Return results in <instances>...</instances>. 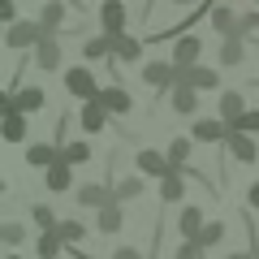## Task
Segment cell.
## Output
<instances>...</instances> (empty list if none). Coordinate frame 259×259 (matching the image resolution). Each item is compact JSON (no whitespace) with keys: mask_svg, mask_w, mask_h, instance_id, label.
<instances>
[{"mask_svg":"<svg viewBox=\"0 0 259 259\" xmlns=\"http://www.w3.org/2000/svg\"><path fill=\"white\" fill-rule=\"evenodd\" d=\"M65 91H69V95H78V100H87V104H95V100L104 95V87L95 82V74L87 69V65H74V69L65 74Z\"/></svg>","mask_w":259,"mask_h":259,"instance_id":"6da1fadb","label":"cell"},{"mask_svg":"<svg viewBox=\"0 0 259 259\" xmlns=\"http://www.w3.org/2000/svg\"><path fill=\"white\" fill-rule=\"evenodd\" d=\"M177 69V65H173ZM173 87H190V91H212V87H221V74L216 69H207V65H194V69H177Z\"/></svg>","mask_w":259,"mask_h":259,"instance_id":"7a4b0ae2","label":"cell"},{"mask_svg":"<svg viewBox=\"0 0 259 259\" xmlns=\"http://www.w3.org/2000/svg\"><path fill=\"white\" fill-rule=\"evenodd\" d=\"M48 104V95L39 91V87H22V91H13L9 100H5V112H22V117H30V112H39Z\"/></svg>","mask_w":259,"mask_h":259,"instance_id":"3957f363","label":"cell"},{"mask_svg":"<svg viewBox=\"0 0 259 259\" xmlns=\"http://www.w3.org/2000/svg\"><path fill=\"white\" fill-rule=\"evenodd\" d=\"M134 164H139V177L147 173V177H160V182H164V177L173 173V164H168V156H164V151H156V147H143L139 156H134Z\"/></svg>","mask_w":259,"mask_h":259,"instance_id":"277c9868","label":"cell"},{"mask_svg":"<svg viewBox=\"0 0 259 259\" xmlns=\"http://www.w3.org/2000/svg\"><path fill=\"white\" fill-rule=\"evenodd\" d=\"M100 22H104V35L108 39H121L125 35V5H121V0H104L100 5Z\"/></svg>","mask_w":259,"mask_h":259,"instance_id":"5b68a950","label":"cell"},{"mask_svg":"<svg viewBox=\"0 0 259 259\" xmlns=\"http://www.w3.org/2000/svg\"><path fill=\"white\" fill-rule=\"evenodd\" d=\"M74 199H78L82 207H95V212H104V207L112 203V190H108L104 182H82V186L74 190Z\"/></svg>","mask_w":259,"mask_h":259,"instance_id":"8992f818","label":"cell"},{"mask_svg":"<svg viewBox=\"0 0 259 259\" xmlns=\"http://www.w3.org/2000/svg\"><path fill=\"white\" fill-rule=\"evenodd\" d=\"M199 52H203L199 35H182V39H173V65H177V69H194V65H199Z\"/></svg>","mask_w":259,"mask_h":259,"instance_id":"52a82bcc","label":"cell"},{"mask_svg":"<svg viewBox=\"0 0 259 259\" xmlns=\"http://www.w3.org/2000/svg\"><path fill=\"white\" fill-rule=\"evenodd\" d=\"M5 44H9L13 52H22V48H39V22H13V26L5 30Z\"/></svg>","mask_w":259,"mask_h":259,"instance_id":"ba28073f","label":"cell"},{"mask_svg":"<svg viewBox=\"0 0 259 259\" xmlns=\"http://www.w3.org/2000/svg\"><path fill=\"white\" fill-rule=\"evenodd\" d=\"M207 18H212V30H216V35H225V39H242V18L229 9V5H216Z\"/></svg>","mask_w":259,"mask_h":259,"instance_id":"9c48e42d","label":"cell"},{"mask_svg":"<svg viewBox=\"0 0 259 259\" xmlns=\"http://www.w3.org/2000/svg\"><path fill=\"white\" fill-rule=\"evenodd\" d=\"M246 112H250V108H246V100H242V91H225V95H221V121L229 125V134L242 125Z\"/></svg>","mask_w":259,"mask_h":259,"instance_id":"30bf717a","label":"cell"},{"mask_svg":"<svg viewBox=\"0 0 259 259\" xmlns=\"http://www.w3.org/2000/svg\"><path fill=\"white\" fill-rule=\"evenodd\" d=\"M173 78H177L173 61H147V65H143V82H147V87H156V91L173 87Z\"/></svg>","mask_w":259,"mask_h":259,"instance_id":"8fae6325","label":"cell"},{"mask_svg":"<svg viewBox=\"0 0 259 259\" xmlns=\"http://www.w3.org/2000/svg\"><path fill=\"white\" fill-rule=\"evenodd\" d=\"M26 164L48 173L52 164H61V147H56V143H30V147H26Z\"/></svg>","mask_w":259,"mask_h":259,"instance_id":"7c38bea8","label":"cell"},{"mask_svg":"<svg viewBox=\"0 0 259 259\" xmlns=\"http://www.w3.org/2000/svg\"><path fill=\"white\" fill-rule=\"evenodd\" d=\"M190 139H194V143H221V139L229 143V125H225V121H207V117H203V121H194V125H190Z\"/></svg>","mask_w":259,"mask_h":259,"instance_id":"4fadbf2b","label":"cell"},{"mask_svg":"<svg viewBox=\"0 0 259 259\" xmlns=\"http://www.w3.org/2000/svg\"><path fill=\"white\" fill-rule=\"evenodd\" d=\"M203 229H207V225H203V212H199V207H186V212L177 216V233H182L186 242H199Z\"/></svg>","mask_w":259,"mask_h":259,"instance_id":"5bb4252c","label":"cell"},{"mask_svg":"<svg viewBox=\"0 0 259 259\" xmlns=\"http://www.w3.org/2000/svg\"><path fill=\"white\" fill-rule=\"evenodd\" d=\"M48 190H52V194H69V190H78V186H74V168L65 164V160L48 168Z\"/></svg>","mask_w":259,"mask_h":259,"instance_id":"9a60e30c","label":"cell"},{"mask_svg":"<svg viewBox=\"0 0 259 259\" xmlns=\"http://www.w3.org/2000/svg\"><path fill=\"white\" fill-rule=\"evenodd\" d=\"M100 104H104V108H108V117H125V112H130V95L121 91L117 82H112V87H104Z\"/></svg>","mask_w":259,"mask_h":259,"instance_id":"2e32d148","label":"cell"},{"mask_svg":"<svg viewBox=\"0 0 259 259\" xmlns=\"http://www.w3.org/2000/svg\"><path fill=\"white\" fill-rule=\"evenodd\" d=\"M78 121H82V130H87V134H100V130L108 125V108H104V104L95 100V104H87V108H82V117H78Z\"/></svg>","mask_w":259,"mask_h":259,"instance_id":"e0dca14e","label":"cell"},{"mask_svg":"<svg viewBox=\"0 0 259 259\" xmlns=\"http://www.w3.org/2000/svg\"><path fill=\"white\" fill-rule=\"evenodd\" d=\"M112 56H117V61H125V65H139L143 44H139V39H130V35H121V39H112Z\"/></svg>","mask_w":259,"mask_h":259,"instance_id":"ac0fdd59","label":"cell"},{"mask_svg":"<svg viewBox=\"0 0 259 259\" xmlns=\"http://www.w3.org/2000/svg\"><path fill=\"white\" fill-rule=\"evenodd\" d=\"M229 156L242 160V164L259 160V151H255V143H250V134H229Z\"/></svg>","mask_w":259,"mask_h":259,"instance_id":"d6986e66","label":"cell"},{"mask_svg":"<svg viewBox=\"0 0 259 259\" xmlns=\"http://www.w3.org/2000/svg\"><path fill=\"white\" fill-rule=\"evenodd\" d=\"M182 194H186V177H182V168H173V173L160 182V199H164V203H177Z\"/></svg>","mask_w":259,"mask_h":259,"instance_id":"ffe728a7","label":"cell"},{"mask_svg":"<svg viewBox=\"0 0 259 259\" xmlns=\"http://www.w3.org/2000/svg\"><path fill=\"white\" fill-rule=\"evenodd\" d=\"M143 194V177H121L112 186V203H130V199H139Z\"/></svg>","mask_w":259,"mask_h":259,"instance_id":"44dd1931","label":"cell"},{"mask_svg":"<svg viewBox=\"0 0 259 259\" xmlns=\"http://www.w3.org/2000/svg\"><path fill=\"white\" fill-rule=\"evenodd\" d=\"M194 108H199V91H190V87H173V112L190 117Z\"/></svg>","mask_w":259,"mask_h":259,"instance_id":"7402d4cb","label":"cell"},{"mask_svg":"<svg viewBox=\"0 0 259 259\" xmlns=\"http://www.w3.org/2000/svg\"><path fill=\"white\" fill-rule=\"evenodd\" d=\"M121 225H125V216H121V203H108V207L100 212V221H95V229H100V233H117Z\"/></svg>","mask_w":259,"mask_h":259,"instance_id":"603a6c76","label":"cell"},{"mask_svg":"<svg viewBox=\"0 0 259 259\" xmlns=\"http://www.w3.org/2000/svg\"><path fill=\"white\" fill-rule=\"evenodd\" d=\"M61 22H65V5H61V0H48L44 13H39V26H44V30H61Z\"/></svg>","mask_w":259,"mask_h":259,"instance_id":"cb8c5ba5","label":"cell"},{"mask_svg":"<svg viewBox=\"0 0 259 259\" xmlns=\"http://www.w3.org/2000/svg\"><path fill=\"white\" fill-rule=\"evenodd\" d=\"M35 61H39V69H61V44H39L35 48Z\"/></svg>","mask_w":259,"mask_h":259,"instance_id":"d4e9b609","label":"cell"},{"mask_svg":"<svg viewBox=\"0 0 259 259\" xmlns=\"http://www.w3.org/2000/svg\"><path fill=\"white\" fill-rule=\"evenodd\" d=\"M246 61V39H225L221 44V65H242Z\"/></svg>","mask_w":259,"mask_h":259,"instance_id":"484cf974","label":"cell"},{"mask_svg":"<svg viewBox=\"0 0 259 259\" xmlns=\"http://www.w3.org/2000/svg\"><path fill=\"white\" fill-rule=\"evenodd\" d=\"M35 250H39V259H56L65 250V242H61V233H39V242H35Z\"/></svg>","mask_w":259,"mask_h":259,"instance_id":"4316f807","label":"cell"},{"mask_svg":"<svg viewBox=\"0 0 259 259\" xmlns=\"http://www.w3.org/2000/svg\"><path fill=\"white\" fill-rule=\"evenodd\" d=\"M26 139V117L22 112H5V143H22Z\"/></svg>","mask_w":259,"mask_h":259,"instance_id":"83f0119b","label":"cell"},{"mask_svg":"<svg viewBox=\"0 0 259 259\" xmlns=\"http://www.w3.org/2000/svg\"><path fill=\"white\" fill-rule=\"evenodd\" d=\"M61 160H65L69 168H78V164L91 160V147H87V143H65V147H61Z\"/></svg>","mask_w":259,"mask_h":259,"instance_id":"f1b7e54d","label":"cell"},{"mask_svg":"<svg viewBox=\"0 0 259 259\" xmlns=\"http://www.w3.org/2000/svg\"><path fill=\"white\" fill-rule=\"evenodd\" d=\"M82 56H87V61H108V56H112V39H108V35H100V39H87Z\"/></svg>","mask_w":259,"mask_h":259,"instance_id":"f546056e","label":"cell"},{"mask_svg":"<svg viewBox=\"0 0 259 259\" xmlns=\"http://www.w3.org/2000/svg\"><path fill=\"white\" fill-rule=\"evenodd\" d=\"M56 233H61L65 246H78V242L87 238V225H78V221H61V225H56Z\"/></svg>","mask_w":259,"mask_h":259,"instance_id":"4dcf8cb0","label":"cell"},{"mask_svg":"<svg viewBox=\"0 0 259 259\" xmlns=\"http://www.w3.org/2000/svg\"><path fill=\"white\" fill-rule=\"evenodd\" d=\"M164 156H168V164H173V168H186V160H190V139H173Z\"/></svg>","mask_w":259,"mask_h":259,"instance_id":"1f68e13d","label":"cell"},{"mask_svg":"<svg viewBox=\"0 0 259 259\" xmlns=\"http://www.w3.org/2000/svg\"><path fill=\"white\" fill-rule=\"evenodd\" d=\"M30 216H35V229H39V233H52L56 225H61V221L52 216V207H44V203H35V207H30Z\"/></svg>","mask_w":259,"mask_h":259,"instance_id":"d6a6232c","label":"cell"},{"mask_svg":"<svg viewBox=\"0 0 259 259\" xmlns=\"http://www.w3.org/2000/svg\"><path fill=\"white\" fill-rule=\"evenodd\" d=\"M225 233H229V225H221V221H207V229L199 233V246H203V250H207V246H216V242H221Z\"/></svg>","mask_w":259,"mask_h":259,"instance_id":"836d02e7","label":"cell"},{"mask_svg":"<svg viewBox=\"0 0 259 259\" xmlns=\"http://www.w3.org/2000/svg\"><path fill=\"white\" fill-rule=\"evenodd\" d=\"M0 238L9 242V246H18V242H22V238H26V229H22V225H18V221H9V225H5V229H0Z\"/></svg>","mask_w":259,"mask_h":259,"instance_id":"e575fe53","label":"cell"},{"mask_svg":"<svg viewBox=\"0 0 259 259\" xmlns=\"http://www.w3.org/2000/svg\"><path fill=\"white\" fill-rule=\"evenodd\" d=\"M203 255H207V250L199 246V242H182V246H177V255H173V259H203Z\"/></svg>","mask_w":259,"mask_h":259,"instance_id":"d590c367","label":"cell"},{"mask_svg":"<svg viewBox=\"0 0 259 259\" xmlns=\"http://www.w3.org/2000/svg\"><path fill=\"white\" fill-rule=\"evenodd\" d=\"M233 134H259V108H250L246 117H242V125L233 130Z\"/></svg>","mask_w":259,"mask_h":259,"instance_id":"8d00e7d4","label":"cell"},{"mask_svg":"<svg viewBox=\"0 0 259 259\" xmlns=\"http://www.w3.org/2000/svg\"><path fill=\"white\" fill-rule=\"evenodd\" d=\"M0 22H18V0H0Z\"/></svg>","mask_w":259,"mask_h":259,"instance_id":"74e56055","label":"cell"},{"mask_svg":"<svg viewBox=\"0 0 259 259\" xmlns=\"http://www.w3.org/2000/svg\"><path fill=\"white\" fill-rule=\"evenodd\" d=\"M255 26H259V13H242V39H246Z\"/></svg>","mask_w":259,"mask_h":259,"instance_id":"f35d334b","label":"cell"},{"mask_svg":"<svg viewBox=\"0 0 259 259\" xmlns=\"http://www.w3.org/2000/svg\"><path fill=\"white\" fill-rule=\"evenodd\" d=\"M112 259H147V255H139V250H134V246H121V250H117V255H112Z\"/></svg>","mask_w":259,"mask_h":259,"instance_id":"ab89813d","label":"cell"},{"mask_svg":"<svg viewBox=\"0 0 259 259\" xmlns=\"http://www.w3.org/2000/svg\"><path fill=\"white\" fill-rule=\"evenodd\" d=\"M246 203H250V207H259V182H255V186L246 190Z\"/></svg>","mask_w":259,"mask_h":259,"instance_id":"60d3db41","label":"cell"},{"mask_svg":"<svg viewBox=\"0 0 259 259\" xmlns=\"http://www.w3.org/2000/svg\"><path fill=\"white\" fill-rule=\"evenodd\" d=\"M225 259H255V250H229Z\"/></svg>","mask_w":259,"mask_h":259,"instance_id":"b9f144b4","label":"cell"},{"mask_svg":"<svg viewBox=\"0 0 259 259\" xmlns=\"http://www.w3.org/2000/svg\"><path fill=\"white\" fill-rule=\"evenodd\" d=\"M168 5H194V0H168Z\"/></svg>","mask_w":259,"mask_h":259,"instance_id":"7bdbcfd3","label":"cell"},{"mask_svg":"<svg viewBox=\"0 0 259 259\" xmlns=\"http://www.w3.org/2000/svg\"><path fill=\"white\" fill-rule=\"evenodd\" d=\"M250 250H255V259H259V238H255V246H250Z\"/></svg>","mask_w":259,"mask_h":259,"instance_id":"ee69618b","label":"cell"},{"mask_svg":"<svg viewBox=\"0 0 259 259\" xmlns=\"http://www.w3.org/2000/svg\"><path fill=\"white\" fill-rule=\"evenodd\" d=\"M9 259H22V255H9Z\"/></svg>","mask_w":259,"mask_h":259,"instance_id":"f6af8a7d","label":"cell"},{"mask_svg":"<svg viewBox=\"0 0 259 259\" xmlns=\"http://www.w3.org/2000/svg\"><path fill=\"white\" fill-rule=\"evenodd\" d=\"M221 5H229V0H221Z\"/></svg>","mask_w":259,"mask_h":259,"instance_id":"bcb514c9","label":"cell"}]
</instances>
